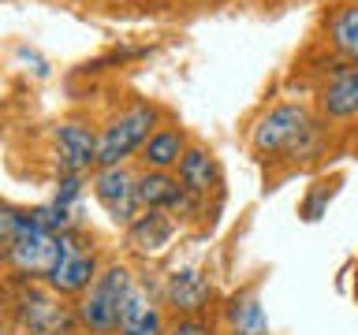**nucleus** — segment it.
<instances>
[{"mask_svg":"<svg viewBox=\"0 0 358 335\" xmlns=\"http://www.w3.org/2000/svg\"><path fill=\"white\" fill-rule=\"evenodd\" d=\"M134 183H138V175H131L123 164L120 168H97V175H94V198L105 205V212L112 220L123 223V228H131L142 212Z\"/></svg>","mask_w":358,"mask_h":335,"instance_id":"nucleus-7","label":"nucleus"},{"mask_svg":"<svg viewBox=\"0 0 358 335\" xmlns=\"http://www.w3.org/2000/svg\"><path fill=\"white\" fill-rule=\"evenodd\" d=\"M60 246H64L60 261H56V268L49 272V279H45V287H52L56 295H64V298H83L101 276L97 253L90 250V242L78 231L60 234Z\"/></svg>","mask_w":358,"mask_h":335,"instance_id":"nucleus-6","label":"nucleus"},{"mask_svg":"<svg viewBox=\"0 0 358 335\" xmlns=\"http://www.w3.org/2000/svg\"><path fill=\"white\" fill-rule=\"evenodd\" d=\"M224 324H228V335H268V317H265V306H262L254 287H246V290L228 298Z\"/></svg>","mask_w":358,"mask_h":335,"instance_id":"nucleus-13","label":"nucleus"},{"mask_svg":"<svg viewBox=\"0 0 358 335\" xmlns=\"http://www.w3.org/2000/svg\"><path fill=\"white\" fill-rule=\"evenodd\" d=\"M97 138L78 119H67L52 131V142H56V161H60V172H71V175H83L90 168H97Z\"/></svg>","mask_w":358,"mask_h":335,"instance_id":"nucleus-8","label":"nucleus"},{"mask_svg":"<svg viewBox=\"0 0 358 335\" xmlns=\"http://www.w3.org/2000/svg\"><path fill=\"white\" fill-rule=\"evenodd\" d=\"M187 149L190 145L183 138V131L161 127L150 142L142 145L138 161H142V168H150V172H172V168H179V161L187 156Z\"/></svg>","mask_w":358,"mask_h":335,"instance_id":"nucleus-14","label":"nucleus"},{"mask_svg":"<svg viewBox=\"0 0 358 335\" xmlns=\"http://www.w3.org/2000/svg\"><path fill=\"white\" fill-rule=\"evenodd\" d=\"M172 239H176V216L164 209H142L138 220L127 228V246L134 253H145V257L161 253Z\"/></svg>","mask_w":358,"mask_h":335,"instance_id":"nucleus-11","label":"nucleus"},{"mask_svg":"<svg viewBox=\"0 0 358 335\" xmlns=\"http://www.w3.org/2000/svg\"><path fill=\"white\" fill-rule=\"evenodd\" d=\"M321 112L329 119H355L358 116V67L332 78L321 94Z\"/></svg>","mask_w":358,"mask_h":335,"instance_id":"nucleus-15","label":"nucleus"},{"mask_svg":"<svg viewBox=\"0 0 358 335\" xmlns=\"http://www.w3.org/2000/svg\"><path fill=\"white\" fill-rule=\"evenodd\" d=\"M168 335H213V324L206 317H179L168 328Z\"/></svg>","mask_w":358,"mask_h":335,"instance_id":"nucleus-18","label":"nucleus"},{"mask_svg":"<svg viewBox=\"0 0 358 335\" xmlns=\"http://www.w3.org/2000/svg\"><path fill=\"white\" fill-rule=\"evenodd\" d=\"M60 234L27 228L15 242L4 246V265L15 283H38V279H49V272L60 261Z\"/></svg>","mask_w":358,"mask_h":335,"instance_id":"nucleus-5","label":"nucleus"},{"mask_svg":"<svg viewBox=\"0 0 358 335\" xmlns=\"http://www.w3.org/2000/svg\"><path fill=\"white\" fill-rule=\"evenodd\" d=\"M329 41L340 56L358 60V4H343L329 15Z\"/></svg>","mask_w":358,"mask_h":335,"instance_id":"nucleus-16","label":"nucleus"},{"mask_svg":"<svg viewBox=\"0 0 358 335\" xmlns=\"http://www.w3.org/2000/svg\"><path fill=\"white\" fill-rule=\"evenodd\" d=\"M120 335H168L164 313H161V306L153 302V295H150V287H145V283H134L131 295H127V302H123Z\"/></svg>","mask_w":358,"mask_h":335,"instance_id":"nucleus-10","label":"nucleus"},{"mask_svg":"<svg viewBox=\"0 0 358 335\" xmlns=\"http://www.w3.org/2000/svg\"><path fill=\"white\" fill-rule=\"evenodd\" d=\"M78 194H83V175L64 172V175H60V183H56V198H52V205L71 209V201H75Z\"/></svg>","mask_w":358,"mask_h":335,"instance_id":"nucleus-17","label":"nucleus"},{"mask_svg":"<svg viewBox=\"0 0 358 335\" xmlns=\"http://www.w3.org/2000/svg\"><path fill=\"white\" fill-rule=\"evenodd\" d=\"M351 4H358V0H351Z\"/></svg>","mask_w":358,"mask_h":335,"instance_id":"nucleus-19","label":"nucleus"},{"mask_svg":"<svg viewBox=\"0 0 358 335\" xmlns=\"http://www.w3.org/2000/svg\"><path fill=\"white\" fill-rule=\"evenodd\" d=\"M157 123H161V112L153 105H145V100L131 105L127 112H120L116 119H108V127L101 131V138H97V168L127 164V156L142 153V145L161 131Z\"/></svg>","mask_w":358,"mask_h":335,"instance_id":"nucleus-4","label":"nucleus"},{"mask_svg":"<svg viewBox=\"0 0 358 335\" xmlns=\"http://www.w3.org/2000/svg\"><path fill=\"white\" fill-rule=\"evenodd\" d=\"M11 317L22 328V335H75L78 324V309L67 306L64 295H56L52 287H34L22 283L11 298Z\"/></svg>","mask_w":358,"mask_h":335,"instance_id":"nucleus-3","label":"nucleus"},{"mask_svg":"<svg viewBox=\"0 0 358 335\" xmlns=\"http://www.w3.org/2000/svg\"><path fill=\"white\" fill-rule=\"evenodd\" d=\"M213 302V283L198 268H176L164 279V306L176 309V317H201Z\"/></svg>","mask_w":358,"mask_h":335,"instance_id":"nucleus-9","label":"nucleus"},{"mask_svg":"<svg viewBox=\"0 0 358 335\" xmlns=\"http://www.w3.org/2000/svg\"><path fill=\"white\" fill-rule=\"evenodd\" d=\"M250 145L257 156H291V161H310L321 149V131L310 119L306 105H276L268 108L250 131Z\"/></svg>","mask_w":358,"mask_h":335,"instance_id":"nucleus-1","label":"nucleus"},{"mask_svg":"<svg viewBox=\"0 0 358 335\" xmlns=\"http://www.w3.org/2000/svg\"><path fill=\"white\" fill-rule=\"evenodd\" d=\"M176 175H179V183H183L187 194L198 198V201H206L213 190H217V183H220L217 156H213L209 149H201V145H190L187 156H183V161H179V168H176Z\"/></svg>","mask_w":358,"mask_h":335,"instance_id":"nucleus-12","label":"nucleus"},{"mask_svg":"<svg viewBox=\"0 0 358 335\" xmlns=\"http://www.w3.org/2000/svg\"><path fill=\"white\" fill-rule=\"evenodd\" d=\"M138 279L131 276V268L123 265H105L97 276V283L78 298V324L83 332L90 335H120V313H123V302H127L131 287Z\"/></svg>","mask_w":358,"mask_h":335,"instance_id":"nucleus-2","label":"nucleus"}]
</instances>
